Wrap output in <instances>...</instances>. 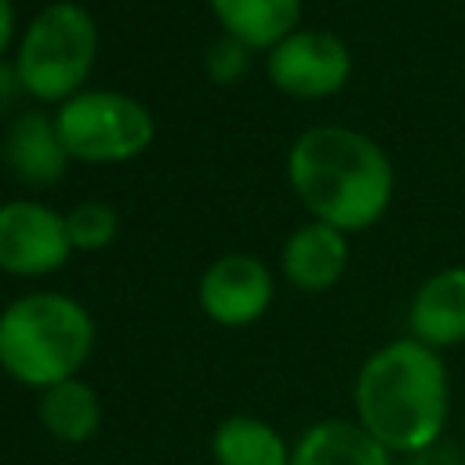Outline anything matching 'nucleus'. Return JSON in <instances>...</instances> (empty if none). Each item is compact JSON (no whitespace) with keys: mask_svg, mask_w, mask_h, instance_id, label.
<instances>
[{"mask_svg":"<svg viewBox=\"0 0 465 465\" xmlns=\"http://www.w3.org/2000/svg\"><path fill=\"white\" fill-rule=\"evenodd\" d=\"M287 185L309 218L341 232L374 229L396 196V163L385 145L349 124H312L283 160Z\"/></svg>","mask_w":465,"mask_h":465,"instance_id":"obj_1","label":"nucleus"},{"mask_svg":"<svg viewBox=\"0 0 465 465\" xmlns=\"http://www.w3.org/2000/svg\"><path fill=\"white\" fill-rule=\"evenodd\" d=\"M352 418L396 458L443 443L450 421V371L443 352L411 334L367 352L352 378Z\"/></svg>","mask_w":465,"mask_h":465,"instance_id":"obj_2","label":"nucleus"},{"mask_svg":"<svg viewBox=\"0 0 465 465\" xmlns=\"http://www.w3.org/2000/svg\"><path fill=\"white\" fill-rule=\"evenodd\" d=\"M94 341L91 309L65 291H25L0 309V371L33 392L80 378Z\"/></svg>","mask_w":465,"mask_h":465,"instance_id":"obj_3","label":"nucleus"},{"mask_svg":"<svg viewBox=\"0 0 465 465\" xmlns=\"http://www.w3.org/2000/svg\"><path fill=\"white\" fill-rule=\"evenodd\" d=\"M94 62H98V22L76 0L44 4L22 25L11 54L22 94L51 109L87 91Z\"/></svg>","mask_w":465,"mask_h":465,"instance_id":"obj_4","label":"nucleus"},{"mask_svg":"<svg viewBox=\"0 0 465 465\" xmlns=\"http://www.w3.org/2000/svg\"><path fill=\"white\" fill-rule=\"evenodd\" d=\"M51 113L69 160L87 167L131 163L156 138L153 109L142 98L113 87H87Z\"/></svg>","mask_w":465,"mask_h":465,"instance_id":"obj_5","label":"nucleus"},{"mask_svg":"<svg viewBox=\"0 0 465 465\" xmlns=\"http://www.w3.org/2000/svg\"><path fill=\"white\" fill-rule=\"evenodd\" d=\"M265 76L283 98L323 102L341 94L352 80V51L334 29L298 25L265 51Z\"/></svg>","mask_w":465,"mask_h":465,"instance_id":"obj_6","label":"nucleus"},{"mask_svg":"<svg viewBox=\"0 0 465 465\" xmlns=\"http://www.w3.org/2000/svg\"><path fill=\"white\" fill-rule=\"evenodd\" d=\"M65 211L36 200L11 196L0 203V272L15 280H40L73 258Z\"/></svg>","mask_w":465,"mask_h":465,"instance_id":"obj_7","label":"nucleus"},{"mask_svg":"<svg viewBox=\"0 0 465 465\" xmlns=\"http://www.w3.org/2000/svg\"><path fill=\"white\" fill-rule=\"evenodd\" d=\"M276 298V276L272 269L251 254V251H229L218 254L200 283H196V305L214 327H251L258 323Z\"/></svg>","mask_w":465,"mask_h":465,"instance_id":"obj_8","label":"nucleus"},{"mask_svg":"<svg viewBox=\"0 0 465 465\" xmlns=\"http://www.w3.org/2000/svg\"><path fill=\"white\" fill-rule=\"evenodd\" d=\"M349 262H352L349 232L316 218L294 225L280 247V276L302 294H323L338 287L341 276L349 272Z\"/></svg>","mask_w":465,"mask_h":465,"instance_id":"obj_9","label":"nucleus"},{"mask_svg":"<svg viewBox=\"0 0 465 465\" xmlns=\"http://www.w3.org/2000/svg\"><path fill=\"white\" fill-rule=\"evenodd\" d=\"M407 334L447 352L465 345V262L432 269L407 302Z\"/></svg>","mask_w":465,"mask_h":465,"instance_id":"obj_10","label":"nucleus"},{"mask_svg":"<svg viewBox=\"0 0 465 465\" xmlns=\"http://www.w3.org/2000/svg\"><path fill=\"white\" fill-rule=\"evenodd\" d=\"M0 156H4V167L11 171V178L25 189H47V185L62 182L73 163L58 138L54 113H47V109L18 113L11 120V127L4 131Z\"/></svg>","mask_w":465,"mask_h":465,"instance_id":"obj_11","label":"nucleus"},{"mask_svg":"<svg viewBox=\"0 0 465 465\" xmlns=\"http://www.w3.org/2000/svg\"><path fill=\"white\" fill-rule=\"evenodd\" d=\"M291 465H396L356 418H320L291 447Z\"/></svg>","mask_w":465,"mask_h":465,"instance_id":"obj_12","label":"nucleus"},{"mask_svg":"<svg viewBox=\"0 0 465 465\" xmlns=\"http://www.w3.org/2000/svg\"><path fill=\"white\" fill-rule=\"evenodd\" d=\"M218 33L236 36L254 54H265L302 25L305 0H207Z\"/></svg>","mask_w":465,"mask_h":465,"instance_id":"obj_13","label":"nucleus"},{"mask_svg":"<svg viewBox=\"0 0 465 465\" xmlns=\"http://www.w3.org/2000/svg\"><path fill=\"white\" fill-rule=\"evenodd\" d=\"M36 421L40 429L58 443H87L102 429V400L91 381L69 378L40 392L36 400Z\"/></svg>","mask_w":465,"mask_h":465,"instance_id":"obj_14","label":"nucleus"},{"mask_svg":"<svg viewBox=\"0 0 465 465\" xmlns=\"http://www.w3.org/2000/svg\"><path fill=\"white\" fill-rule=\"evenodd\" d=\"M287 436L258 414H229L211 432L214 465H291Z\"/></svg>","mask_w":465,"mask_h":465,"instance_id":"obj_15","label":"nucleus"},{"mask_svg":"<svg viewBox=\"0 0 465 465\" xmlns=\"http://www.w3.org/2000/svg\"><path fill=\"white\" fill-rule=\"evenodd\" d=\"M65 232L76 254H98L120 236V211L109 200H80L65 211Z\"/></svg>","mask_w":465,"mask_h":465,"instance_id":"obj_16","label":"nucleus"},{"mask_svg":"<svg viewBox=\"0 0 465 465\" xmlns=\"http://www.w3.org/2000/svg\"><path fill=\"white\" fill-rule=\"evenodd\" d=\"M251 62H254V51L247 44H240L236 36H225V33H218L203 51V73L218 87L240 84L251 73Z\"/></svg>","mask_w":465,"mask_h":465,"instance_id":"obj_17","label":"nucleus"},{"mask_svg":"<svg viewBox=\"0 0 465 465\" xmlns=\"http://www.w3.org/2000/svg\"><path fill=\"white\" fill-rule=\"evenodd\" d=\"M18 11H15V0H0V62L15 54V44H18Z\"/></svg>","mask_w":465,"mask_h":465,"instance_id":"obj_18","label":"nucleus"},{"mask_svg":"<svg viewBox=\"0 0 465 465\" xmlns=\"http://www.w3.org/2000/svg\"><path fill=\"white\" fill-rule=\"evenodd\" d=\"M407 465H465V458L458 454V447H447V443H436L421 454H411Z\"/></svg>","mask_w":465,"mask_h":465,"instance_id":"obj_19","label":"nucleus"},{"mask_svg":"<svg viewBox=\"0 0 465 465\" xmlns=\"http://www.w3.org/2000/svg\"><path fill=\"white\" fill-rule=\"evenodd\" d=\"M18 94H22L18 73H15L11 58H4V62H0V109H4V105H11V98H18Z\"/></svg>","mask_w":465,"mask_h":465,"instance_id":"obj_20","label":"nucleus"}]
</instances>
